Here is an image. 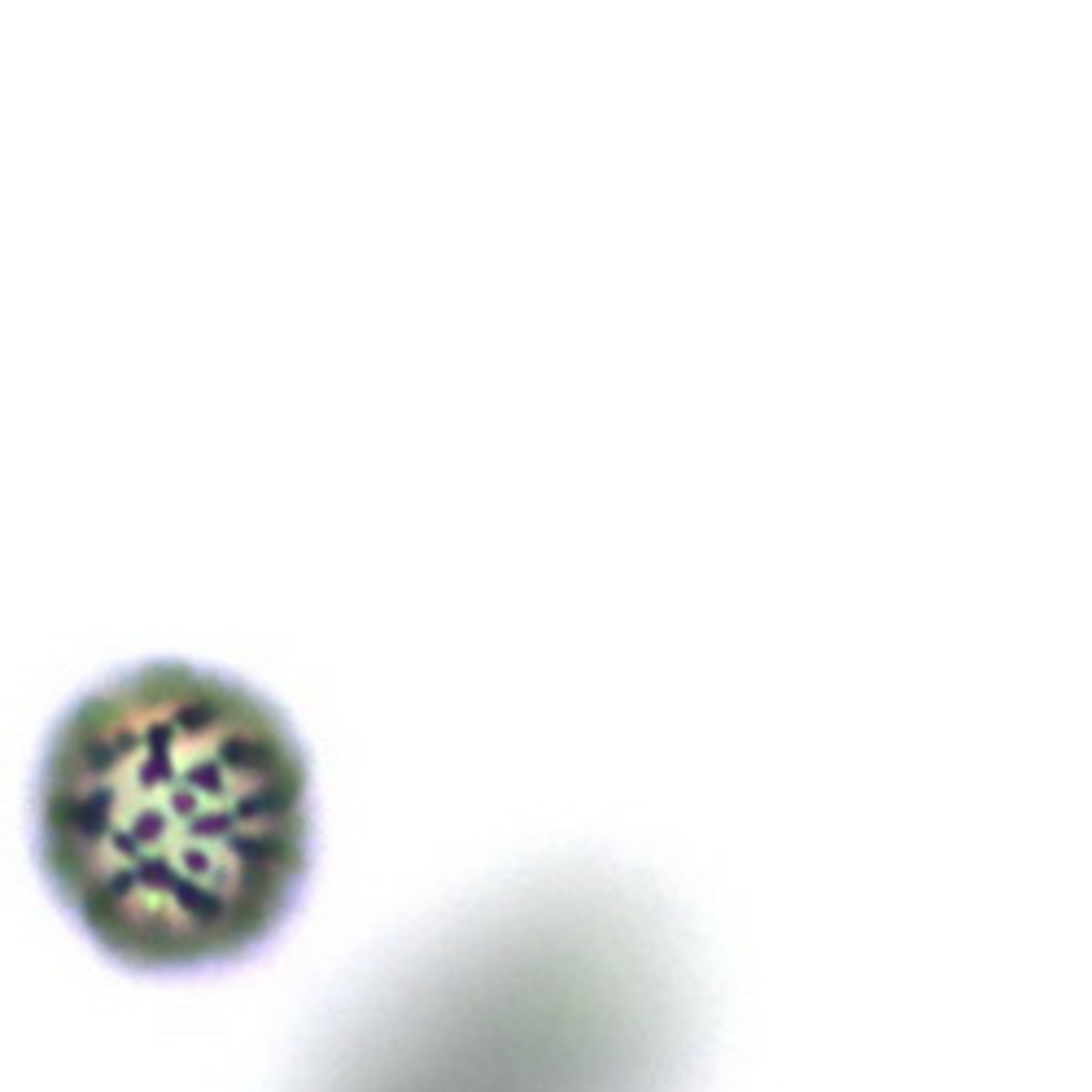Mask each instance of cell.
Returning a JSON list of instances; mask_svg holds the SVG:
<instances>
[{"mask_svg":"<svg viewBox=\"0 0 1092 1092\" xmlns=\"http://www.w3.org/2000/svg\"><path fill=\"white\" fill-rule=\"evenodd\" d=\"M35 857L52 896L131 970L262 949L311 874V760L254 682L140 660L52 721L35 769Z\"/></svg>","mask_w":1092,"mask_h":1092,"instance_id":"1","label":"cell"}]
</instances>
